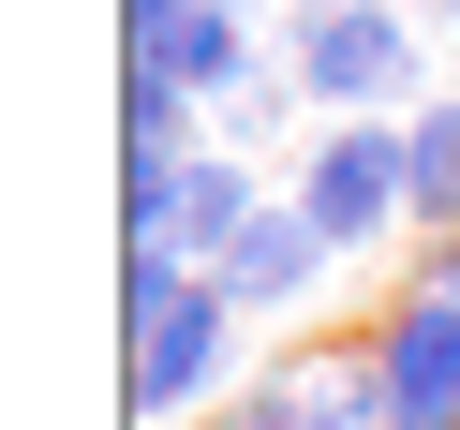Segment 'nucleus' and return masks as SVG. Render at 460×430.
I'll list each match as a JSON object with an SVG mask.
<instances>
[{
	"mask_svg": "<svg viewBox=\"0 0 460 430\" xmlns=\"http://www.w3.org/2000/svg\"><path fill=\"white\" fill-rule=\"evenodd\" d=\"M223 282L208 268H179V252H134V297H119V400H134V430H164V416H193V400L223 386Z\"/></svg>",
	"mask_w": 460,
	"mask_h": 430,
	"instance_id": "1",
	"label": "nucleus"
},
{
	"mask_svg": "<svg viewBox=\"0 0 460 430\" xmlns=\"http://www.w3.org/2000/svg\"><path fill=\"white\" fill-rule=\"evenodd\" d=\"M282 75H297V104H327V119H371V104L416 75V31H401L386 0H312Z\"/></svg>",
	"mask_w": 460,
	"mask_h": 430,
	"instance_id": "2",
	"label": "nucleus"
},
{
	"mask_svg": "<svg viewBox=\"0 0 460 430\" xmlns=\"http://www.w3.org/2000/svg\"><path fill=\"white\" fill-rule=\"evenodd\" d=\"M297 208L327 223L341 252H357V238H386V223L416 208V149H401V119H341L327 149H312V179H297Z\"/></svg>",
	"mask_w": 460,
	"mask_h": 430,
	"instance_id": "3",
	"label": "nucleus"
},
{
	"mask_svg": "<svg viewBox=\"0 0 460 430\" xmlns=\"http://www.w3.org/2000/svg\"><path fill=\"white\" fill-rule=\"evenodd\" d=\"M371 371H386V416L401 430H460V297H401L386 327H371Z\"/></svg>",
	"mask_w": 460,
	"mask_h": 430,
	"instance_id": "4",
	"label": "nucleus"
},
{
	"mask_svg": "<svg viewBox=\"0 0 460 430\" xmlns=\"http://www.w3.org/2000/svg\"><path fill=\"white\" fill-rule=\"evenodd\" d=\"M327 252H341L327 223H312L297 193H268V208H252V238L223 252L208 282H223V297H238V312H312V282H327Z\"/></svg>",
	"mask_w": 460,
	"mask_h": 430,
	"instance_id": "5",
	"label": "nucleus"
},
{
	"mask_svg": "<svg viewBox=\"0 0 460 430\" xmlns=\"http://www.w3.org/2000/svg\"><path fill=\"white\" fill-rule=\"evenodd\" d=\"M149 60H179V75H193V104H238V90H252V31H238V0H193V31H179V45H149Z\"/></svg>",
	"mask_w": 460,
	"mask_h": 430,
	"instance_id": "6",
	"label": "nucleus"
},
{
	"mask_svg": "<svg viewBox=\"0 0 460 430\" xmlns=\"http://www.w3.org/2000/svg\"><path fill=\"white\" fill-rule=\"evenodd\" d=\"M282 386H297V416H312V430H401V416H386V371H371V356H297Z\"/></svg>",
	"mask_w": 460,
	"mask_h": 430,
	"instance_id": "7",
	"label": "nucleus"
},
{
	"mask_svg": "<svg viewBox=\"0 0 460 430\" xmlns=\"http://www.w3.org/2000/svg\"><path fill=\"white\" fill-rule=\"evenodd\" d=\"M401 149H416V223H430V238H460V90L416 104V119H401Z\"/></svg>",
	"mask_w": 460,
	"mask_h": 430,
	"instance_id": "8",
	"label": "nucleus"
},
{
	"mask_svg": "<svg viewBox=\"0 0 460 430\" xmlns=\"http://www.w3.org/2000/svg\"><path fill=\"white\" fill-rule=\"evenodd\" d=\"M193 134V75L179 60H119V149H179Z\"/></svg>",
	"mask_w": 460,
	"mask_h": 430,
	"instance_id": "9",
	"label": "nucleus"
},
{
	"mask_svg": "<svg viewBox=\"0 0 460 430\" xmlns=\"http://www.w3.org/2000/svg\"><path fill=\"white\" fill-rule=\"evenodd\" d=\"M119 31H134V60H149V45H179V31H193V0H119Z\"/></svg>",
	"mask_w": 460,
	"mask_h": 430,
	"instance_id": "10",
	"label": "nucleus"
},
{
	"mask_svg": "<svg viewBox=\"0 0 460 430\" xmlns=\"http://www.w3.org/2000/svg\"><path fill=\"white\" fill-rule=\"evenodd\" d=\"M238 430H312V416H297V386H268V400H252Z\"/></svg>",
	"mask_w": 460,
	"mask_h": 430,
	"instance_id": "11",
	"label": "nucleus"
},
{
	"mask_svg": "<svg viewBox=\"0 0 460 430\" xmlns=\"http://www.w3.org/2000/svg\"><path fill=\"white\" fill-rule=\"evenodd\" d=\"M416 282H430V297H460V238H430V268H416Z\"/></svg>",
	"mask_w": 460,
	"mask_h": 430,
	"instance_id": "12",
	"label": "nucleus"
},
{
	"mask_svg": "<svg viewBox=\"0 0 460 430\" xmlns=\"http://www.w3.org/2000/svg\"><path fill=\"white\" fill-rule=\"evenodd\" d=\"M238 15H252V0H238Z\"/></svg>",
	"mask_w": 460,
	"mask_h": 430,
	"instance_id": "13",
	"label": "nucleus"
}]
</instances>
